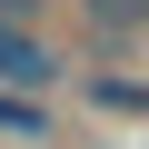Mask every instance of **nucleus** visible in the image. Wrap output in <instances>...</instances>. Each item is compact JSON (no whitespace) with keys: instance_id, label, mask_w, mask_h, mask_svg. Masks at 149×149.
Listing matches in <instances>:
<instances>
[{"instance_id":"obj_1","label":"nucleus","mask_w":149,"mask_h":149,"mask_svg":"<svg viewBox=\"0 0 149 149\" xmlns=\"http://www.w3.org/2000/svg\"><path fill=\"white\" fill-rule=\"evenodd\" d=\"M70 80V50L50 40V30H10L0 20V90H20V100H50Z\"/></svg>"},{"instance_id":"obj_2","label":"nucleus","mask_w":149,"mask_h":149,"mask_svg":"<svg viewBox=\"0 0 149 149\" xmlns=\"http://www.w3.org/2000/svg\"><path fill=\"white\" fill-rule=\"evenodd\" d=\"M70 20H80L90 50H139L149 40V0H70Z\"/></svg>"},{"instance_id":"obj_3","label":"nucleus","mask_w":149,"mask_h":149,"mask_svg":"<svg viewBox=\"0 0 149 149\" xmlns=\"http://www.w3.org/2000/svg\"><path fill=\"white\" fill-rule=\"evenodd\" d=\"M0 149H60V109H50V100H20V90H0Z\"/></svg>"},{"instance_id":"obj_4","label":"nucleus","mask_w":149,"mask_h":149,"mask_svg":"<svg viewBox=\"0 0 149 149\" xmlns=\"http://www.w3.org/2000/svg\"><path fill=\"white\" fill-rule=\"evenodd\" d=\"M80 100L109 119H149V80H129V70H80Z\"/></svg>"},{"instance_id":"obj_5","label":"nucleus","mask_w":149,"mask_h":149,"mask_svg":"<svg viewBox=\"0 0 149 149\" xmlns=\"http://www.w3.org/2000/svg\"><path fill=\"white\" fill-rule=\"evenodd\" d=\"M60 10H70V0H0V20H10V30H50Z\"/></svg>"}]
</instances>
